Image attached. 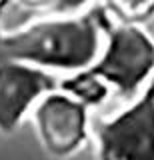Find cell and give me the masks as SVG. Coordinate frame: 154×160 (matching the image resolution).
<instances>
[{
    "label": "cell",
    "instance_id": "1",
    "mask_svg": "<svg viewBox=\"0 0 154 160\" xmlns=\"http://www.w3.org/2000/svg\"><path fill=\"white\" fill-rule=\"evenodd\" d=\"M110 16L92 6L74 16H38L12 30L0 28V62H18L58 74L88 70L102 48Z\"/></svg>",
    "mask_w": 154,
    "mask_h": 160
},
{
    "label": "cell",
    "instance_id": "2",
    "mask_svg": "<svg viewBox=\"0 0 154 160\" xmlns=\"http://www.w3.org/2000/svg\"><path fill=\"white\" fill-rule=\"evenodd\" d=\"M88 72L100 78L114 100L126 106L154 82V38L134 22H110Z\"/></svg>",
    "mask_w": 154,
    "mask_h": 160
},
{
    "label": "cell",
    "instance_id": "3",
    "mask_svg": "<svg viewBox=\"0 0 154 160\" xmlns=\"http://www.w3.org/2000/svg\"><path fill=\"white\" fill-rule=\"evenodd\" d=\"M96 160H154V82L120 110L92 120Z\"/></svg>",
    "mask_w": 154,
    "mask_h": 160
},
{
    "label": "cell",
    "instance_id": "4",
    "mask_svg": "<svg viewBox=\"0 0 154 160\" xmlns=\"http://www.w3.org/2000/svg\"><path fill=\"white\" fill-rule=\"evenodd\" d=\"M30 120L46 154L58 160L80 152L92 136L90 110L58 86L34 104Z\"/></svg>",
    "mask_w": 154,
    "mask_h": 160
},
{
    "label": "cell",
    "instance_id": "5",
    "mask_svg": "<svg viewBox=\"0 0 154 160\" xmlns=\"http://www.w3.org/2000/svg\"><path fill=\"white\" fill-rule=\"evenodd\" d=\"M58 86L50 72L18 62H0V132H12L34 104Z\"/></svg>",
    "mask_w": 154,
    "mask_h": 160
},
{
    "label": "cell",
    "instance_id": "6",
    "mask_svg": "<svg viewBox=\"0 0 154 160\" xmlns=\"http://www.w3.org/2000/svg\"><path fill=\"white\" fill-rule=\"evenodd\" d=\"M58 88L62 92L70 94L72 98H76L80 104H84L88 110H100L104 104H108L112 100L110 88L102 82L100 78H96L88 70L70 74V76L58 78Z\"/></svg>",
    "mask_w": 154,
    "mask_h": 160
},
{
    "label": "cell",
    "instance_id": "7",
    "mask_svg": "<svg viewBox=\"0 0 154 160\" xmlns=\"http://www.w3.org/2000/svg\"><path fill=\"white\" fill-rule=\"evenodd\" d=\"M108 2L112 12L118 18H124L122 22H132L154 8V0H108Z\"/></svg>",
    "mask_w": 154,
    "mask_h": 160
},
{
    "label": "cell",
    "instance_id": "8",
    "mask_svg": "<svg viewBox=\"0 0 154 160\" xmlns=\"http://www.w3.org/2000/svg\"><path fill=\"white\" fill-rule=\"evenodd\" d=\"M96 0H58L56 6H54L46 16H74V14H80L84 10L96 6Z\"/></svg>",
    "mask_w": 154,
    "mask_h": 160
},
{
    "label": "cell",
    "instance_id": "9",
    "mask_svg": "<svg viewBox=\"0 0 154 160\" xmlns=\"http://www.w3.org/2000/svg\"><path fill=\"white\" fill-rule=\"evenodd\" d=\"M20 2H24L28 8H34V10H38V12L42 14V16H46L50 10L56 6V2L58 0H20Z\"/></svg>",
    "mask_w": 154,
    "mask_h": 160
}]
</instances>
